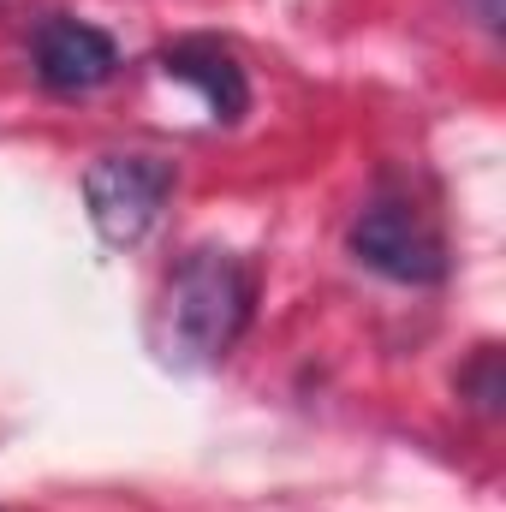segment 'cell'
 Masks as SVG:
<instances>
[{
	"label": "cell",
	"instance_id": "1",
	"mask_svg": "<svg viewBox=\"0 0 506 512\" xmlns=\"http://www.w3.org/2000/svg\"><path fill=\"white\" fill-rule=\"evenodd\" d=\"M251 310H256L251 262L233 251H215V245H197V251L179 256V268L161 286L155 346L179 370L221 364L239 346V334L251 328Z\"/></svg>",
	"mask_w": 506,
	"mask_h": 512
},
{
	"label": "cell",
	"instance_id": "2",
	"mask_svg": "<svg viewBox=\"0 0 506 512\" xmlns=\"http://www.w3.org/2000/svg\"><path fill=\"white\" fill-rule=\"evenodd\" d=\"M167 191H173V167L155 161V155H102V161H90V173H84L90 221H96V233H102L114 251L149 239V227H155L161 209H167Z\"/></svg>",
	"mask_w": 506,
	"mask_h": 512
},
{
	"label": "cell",
	"instance_id": "3",
	"mask_svg": "<svg viewBox=\"0 0 506 512\" xmlns=\"http://www.w3.org/2000/svg\"><path fill=\"white\" fill-rule=\"evenodd\" d=\"M352 251L358 262H370L387 280H405V286H429L447 274V245L441 233L399 197H376L358 221H352Z\"/></svg>",
	"mask_w": 506,
	"mask_h": 512
},
{
	"label": "cell",
	"instance_id": "4",
	"mask_svg": "<svg viewBox=\"0 0 506 512\" xmlns=\"http://www.w3.org/2000/svg\"><path fill=\"white\" fill-rule=\"evenodd\" d=\"M114 66H120L114 36L84 24V18H48L36 30V78L60 96H84V90L108 84Z\"/></svg>",
	"mask_w": 506,
	"mask_h": 512
},
{
	"label": "cell",
	"instance_id": "5",
	"mask_svg": "<svg viewBox=\"0 0 506 512\" xmlns=\"http://www.w3.org/2000/svg\"><path fill=\"white\" fill-rule=\"evenodd\" d=\"M161 72L185 90H197V102L215 114V120H239L251 108V84H245V66L215 42V36H185L173 48H161Z\"/></svg>",
	"mask_w": 506,
	"mask_h": 512
}]
</instances>
